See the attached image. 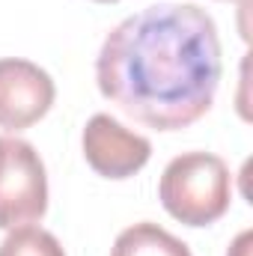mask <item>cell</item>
I'll return each instance as SVG.
<instances>
[{
  "label": "cell",
  "mask_w": 253,
  "mask_h": 256,
  "mask_svg": "<svg viewBox=\"0 0 253 256\" xmlns=\"http://www.w3.org/2000/svg\"><path fill=\"white\" fill-rule=\"evenodd\" d=\"M110 256H190V250L182 238H176L164 226L143 220L116 236Z\"/></svg>",
  "instance_id": "cell-6"
},
{
  "label": "cell",
  "mask_w": 253,
  "mask_h": 256,
  "mask_svg": "<svg viewBox=\"0 0 253 256\" xmlns=\"http://www.w3.org/2000/svg\"><path fill=\"white\" fill-rule=\"evenodd\" d=\"M248 238H250V232H244V238H242V250H238V256H244V254H248V248H244V244H248Z\"/></svg>",
  "instance_id": "cell-8"
},
{
  "label": "cell",
  "mask_w": 253,
  "mask_h": 256,
  "mask_svg": "<svg viewBox=\"0 0 253 256\" xmlns=\"http://www.w3.org/2000/svg\"><path fill=\"white\" fill-rule=\"evenodd\" d=\"M48 212V176L33 143L0 134V230L42 220Z\"/></svg>",
  "instance_id": "cell-3"
},
{
  "label": "cell",
  "mask_w": 253,
  "mask_h": 256,
  "mask_svg": "<svg viewBox=\"0 0 253 256\" xmlns=\"http://www.w3.org/2000/svg\"><path fill=\"white\" fill-rule=\"evenodd\" d=\"M57 86L42 66L3 57L0 60V128L24 131L36 126L54 104Z\"/></svg>",
  "instance_id": "cell-4"
},
{
  "label": "cell",
  "mask_w": 253,
  "mask_h": 256,
  "mask_svg": "<svg viewBox=\"0 0 253 256\" xmlns=\"http://www.w3.org/2000/svg\"><path fill=\"white\" fill-rule=\"evenodd\" d=\"M220 72L218 24L194 3H155L128 15L96 57L102 96L155 131H182L202 120Z\"/></svg>",
  "instance_id": "cell-1"
},
{
  "label": "cell",
  "mask_w": 253,
  "mask_h": 256,
  "mask_svg": "<svg viewBox=\"0 0 253 256\" xmlns=\"http://www.w3.org/2000/svg\"><path fill=\"white\" fill-rule=\"evenodd\" d=\"M96 3H116V0H96Z\"/></svg>",
  "instance_id": "cell-9"
},
{
  "label": "cell",
  "mask_w": 253,
  "mask_h": 256,
  "mask_svg": "<svg viewBox=\"0 0 253 256\" xmlns=\"http://www.w3.org/2000/svg\"><path fill=\"white\" fill-rule=\"evenodd\" d=\"M158 196L164 212L179 224L208 226L230 212L232 173L220 155L185 152L164 167Z\"/></svg>",
  "instance_id": "cell-2"
},
{
  "label": "cell",
  "mask_w": 253,
  "mask_h": 256,
  "mask_svg": "<svg viewBox=\"0 0 253 256\" xmlns=\"http://www.w3.org/2000/svg\"><path fill=\"white\" fill-rule=\"evenodd\" d=\"M86 164L104 179H128L140 173L152 158V143L143 134L128 131L110 114H96L80 134Z\"/></svg>",
  "instance_id": "cell-5"
},
{
  "label": "cell",
  "mask_w": 253,
  "mask_h": 256,
  "mask_svg": "<svg viewBox=\"0 0 253 256\" xmlns=\"http://www.w3.org/2000/svg\"><path fill=\"white\" fill-rule=\"evenodd\" d=\"M0 256H66V250L54 232L27 224L9 230V236L0 244Z\"/></svg>",
  "instance_id": "cell-7"
}]
</instances>
